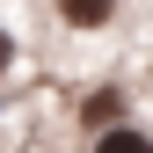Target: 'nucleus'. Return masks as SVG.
<instances>
[{
  "instance_id": "f257e3e1",
  "label": "nucleus",
  "mask_w": 153,
  "mask_h": 153,
  "mask_svg": "<svg viewBox=\"0 0 153 153\" xmlns=\"http://www.w3.org/2000/svg\"><path fill=\"white\" fill-rule=\"evenodd\" d=\"M59 22L66 29H109L117 22V0H59Z\"/></svg>"
},
{
  "instance_id": "f03ea898",
  "label": "nucleus",
  "mask_w": 153,
  "mask_h": 153,
  "mask_svg": "<svg viewBox=\"0 0 153 153\" xmlns=\"http://www.w3.org/2000/svg\"><path fill=\"white\" fill-rule=\"evenodd\" d=\"M95 153H153V131L146 124H109V131H95Z\"/></svg>"
},
{
  "instance_id": "7ed1b4c3",
  "label": "nucleus",
  "mask_w": 153,
  "mask_h": 153,
  "mask_svg": "<svg viewBox=\"0 0 153 153\" xmlns=\"http://www.w3.org/2000/svg\"><path fill=\"white\" fill-rule=\"evenodd\" d=\"M80 124H88V131H109V124H124V95H117V88H102V95H88V109H80Z\"/></svg>"
},
{
  "instance_id": "20e7f679",
  "label": "nucleus",
  "mask_w": 153,
  "mask_h": 153,
  "mask_svg": "<svg viewBox=\"0 0 153 153\" xmlns=\"http://www.w3.org/2000/svg\"><path fill=\"white\" fill-rule=\"evenodd\" d=\"M7 66H15V36L0 29V73H7Z\"/></svg>"
}]
</instances>
